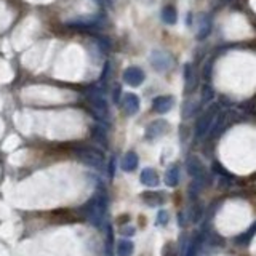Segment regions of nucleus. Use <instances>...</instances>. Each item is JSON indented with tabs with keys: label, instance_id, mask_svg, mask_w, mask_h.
Masks as SVG:
<instances>
[{
	"label": "nucleus",
	"instance_id": "3",
	"mask_svg": "<svg viewBox=\"0 0 256 256\" xmlns=\"http://www.w3.org/2000/svg\"><path fill=\"white\" fill-rule=\"evenodd\" d=\"M75 155L80 162H84L85 165L93 167L96 170H101L104 167V155L101 154L98 149L93 148H80L75 149Z\"/></svg>",
	"mask_w": 256,
	"mask_h": 256
},
{
	"label": "nucleus",
	"instance_id": "16",
	"mask_svg": "<svg viewBox=\"0 0 256 256\" xmlns=\"http://www.w3.org/2000/svg\"><path fill=\"white\" fill-rule=\"evenodd\" d=\"M211 19L208 18L206 15L204 16H200V24H199V31H197V40H204L206 39V37L210 35V32H211Z\"/></svg>",
	"mask_w": 256,
	"mask_h": 256
},
{
	"label": "nucleus",
	"instance_id": "1",
	"mask_svg": "<svg viewBox=\"0 0 256 256\" xmlns=\"http://www.w3.org/2000/svg\"><path fill=\"white\" fill-rule=\"evenodd\" d=\"M106 208H107V202H106L104 195L96 194V195H93V197H91L88 202L84 205V208H82V213H84V216L93 226L101 227L102 222H104Z\"/></svg>",
	"mask_w": 256,
	"mask_h": 256
},
{
	"label": "nucleus",
	"instance_id": "24",
	"mask_svg": "<svg viewBox=\"0 0 256 256\" xmlns=\"http://www.w3.org/2000/svg\"><path fill=\"white\" fill-rule=\"evenodd\" d=\"M114 173H116V159H111V162H109V176H114Z\"/></svg>",
	"mask_w": 256,
	"mask_h": 256
},
{
	"label": "nucleus",
	"instance_id": "20",
	"mask_svg": "<svg viewBox=\"0 0 256 256\" xmlns=\"http://www.w3.org/2000/svg\"><path fill=\"white\" fill-rule=\"evenodd\" d=\"M200 243H202V236H200V234H195V237L189 242L186 256H197V252H199V248H200Z\"/></svg>",
	"mask_w": 256,
	"mask_h": 256
},
{
	"label": "nucleus",
	"instance_id": "10",
	"mask_svg": "<svg viewBox=\"0 0 256 256\" xmlns=\"http://www.w3.org/2000/svg\"><path fill=\"white\" fill-rule=\"evenodd\" d=\"M139 98L136 96L135 93H125L122 98V107L127 116H135L136 112L139 111Z\"/></svg>",
	"mask_w": 256,
	"mask_h": 256
},
{
	"label": "nucleus",
	"instance_id": "11",
	"mask_svg": "<svg viewBox=\"0 0 256 256\" xmlns=\"http://www.w3.org/2000/svg\"><path fill=\"white\" fill-rule=\"evenodd\" d=\"M101 16L98 15H88V16H79L75 19H69L68 26H74V27H91L100 24Z\"/></svg>",
	"mask_w": 256,
	"mask_h": 256
},
{
	"label": "nucleus",
	"instance_id": "27",
	"mask_svg": "<svg viewBox=\"0 0 256 256\" xmlns=\"http://www.w3.org/2000/svg\"><path fill=\"white\" fill-rule=\"evenodd\" d=\"M96 2H98V3H102V2H104V0H96Z\"/></svg>",
	"mask_w": 256,
	"mask_h": 256
},
{
	"label": "nucleus",
	"instance_id": "17",
	"mask_svg": "<svg viewBox=\"0 0 256 256\" xmlns=\"http://www.w3.org/2000/svg\"><path fill=\"white\" fill-rule=\"evenodd\" d=\"M141 197L144 199V202L148 204L149 206H159L165 202V197H163V194L160 192H154V190H148V192H143L141 194Z\"/></svg>",
	"mask_w": 256,
	"mask_h": 256
},
{
	"label": "nucleus",
	"instance_id": "9",
	"mask_svg": "<svg viewBox=\"0 0 256 256\" xmlns=\"http://www.w3.org/2000/svg\"><path fill=\"white\" fill-rule=\"evenodd\" d=\"M173 106H175V98L170 95H163V96H157L152 101V109L157 114H167L170 112Z\"/></svg>",
	"mask_w": 256,
	"mask_h": 256
},
{
	"label": "nucleus",
	"instance_id": "12",
	"mask_svg": "<svg viewBox=\"0 0 256 256\" xmlns=\"http://www.w3.org/2000/svg\"><path fill=\"white\" fill-rule=\"evenodd\" d=\"M139 179H141V183L148 188H157L160 183L159 175H157V171L154 170V168H144V170L141 171Z\"/></svg>",
	"mask_w": 256,
	"mask_h": 256
},
{
	"label": "nucleus",
	"instance_id": "2",
	"mask_svg": "<svg viewBox=\"0 0 256 256\" xmlns=\"http://www.w3.org/2000/svg\"><path fill=\"white\" fill-rule=\"evenodd\" d=\"M86 100H88L91 109H93V114L101 119V120H104V119L109 117V106H107V101L104 95H102V91L100 88H91L90 91H86Z\"/></svg>",
	"mask_w": 256,
	"mask_h": 256
},
{
	"label": "nucleus",
	"instance_id": "13",
	"mask_svg": "<svg viewBox=\"0 0 256 256\" xmlns=\"http://www.w3.org/2000/svg\"><path fill=\"white\" fill-rule=\"evenodd\" d=\"M195 85H197V82H195V74H194L192 64L190 63L184 64V91H186V93H190V91H194Z\"/></svg>",
	"mask_w": 256,
	"mask_h": 256
},
{
	"label": "nucleus",
	"instance_id": "4",
	"mask_svg": "<svg viewBox=\"0 0 256 256\" xmlns=\"http://www.w3.org/2000/svg\"><path fill=\"white\" fill-rule=\"evenodd\" d=\"M218 109H220L218 104H213L200 116V119L197 120V125H195V136H197V138H202V136H205V133L210 130V125L213 123L215 117L218 116Z\"/></svg>",
	"mask_w": 256,
	"mask_h": 256
},
{
	"label": "nucleus",
	"instance_id": "22",
	"mask_svg": "<svg viewBox=\"0 0 256 256\" xmlns=\"http://www.w3.org/2000/svg\"><path fill=\"white\" fill-rule=\"evenodd\" d=\"M168 221H170V215H168V211L162 210L157 213V224L159 226H167Z\"/></svg>",
	"mask_w": 256,
	"mask_h": 256
},
{
	"label": "nucleus",
	"instance_id": "25",
	"mask_svg": "<svg viewBox=\"0 0 256 256\" xmlns=\"http://www.w3.org/2000/svg\"><path fill=\"white\" fill-rule=\"evenodd\" d=\"M120 232L123 234V236H133V234H135V227H132V226L122 227V229H120Z\"/></svg>",
	"mask_w": 256,
	"mask_h": 256
},
{
	"label": "nucleus",
	"instance_id": "21",
	"mask_svg": "<svg viewBox=\"0 0 256 256\" xmlns=\"http://www.w3.org/2000/svg\"><path fill=\"white\" fill-rule=\"evenodd\" d=\"M93 136H95V139H96V141H100V143H101L102 146H107L106 132H104V130H102V128L95 127V128H93Z\"/></svg>",
	"mask_w": 256,
	"mask_h": 256
},
{
	"label": "nucleus",
	"instance_id": "19",
	"mask_svg": "<svg viewBox=\"0 0 256 256\" xmlns=\"http://www.w3.org/2000/svg\"><path fill=\"white\" fill-rule=\"evenodd\" d=\"M133 242L127 240V239H122L117 243V256H132L133 255Z\"/></svg>",
	"mask_w": 256,
	"mask_h": 256
},
{
	"label": "nucleus",
	"instance_id": "18",
	"mask_svg": "<svg viewBox=\"0 0 256 256\" xmlns=\"http://www.w3.org/2000/svg\"><path fill=\"white\" fill-rule=\"evenodd\" d=\"M163 181H165L167 186L175 188L179 183V167L178 165H171L168 170L165 171V176H163Z\"/></svg>",
	"mask_w": 256,
	"mask_h": 256
},
{
	"label": "nucleus",
	"instance_id": "5",
	"mask_svg": "<svg viewBox=\"0 0 256 256\" xmlns=\"http://www.w3.org/2000/svg\"><path fill=\"white\" fill-rule=\"evenodd\" d=\"M149 61L152 64V68H154L157 72H165V70H168V69L171 68L173 58L168 53H165V51L155 50V51H152Z\"/></svg>",
	"mask_w": 256,
	"mask_h": 256
},
{
	"label": "nucleus",
	"instance_id": "26",
	"mask_svg": "<svg viewBox=\"0 0 256 256\" xmlns=\"http://www.w3.org/2000/svg\"><path fill=\"white\" fill-rule=\"evenodd\" d=\"M119 96H120V86H116V90H114V101H119Z\"/></svg>",
	"mask_w": 256,
	"mask_h": 256
},
{
	"label": "nucleus",
	"instance_id": "15",
	"mask_svg": "<svg viewBox=\"0 0 256 256\" xmlns=\"http://www.w3.org/2000/svg\"><path fill=\"white\" fill-rule=\"evenodd\" d=\"M160 18H162L163 23L168 24V26L176 24L178 23V12H176V8L173 7V5H167V7H163L162 12H160Z\"/></svg>",
	"mask_w": 256,
	"mask_h": 256
},
{
	"label": "nucleus",
	"instance_id": "8",
	"mask_svg": "<svg viewBox=\"0 0 256 256\" xmlns=\"http://www.w3.org/2000/svg\"><path fill=\"white\" fill-rule=\"evenodd\" d=\"M168 130H170V123L167 120H155L149 123V127L146 128V139L149 141H154L157 138H160V136L165 135Z\"/></svg>",
	"mask_w": 256,
	"mask_h": 256
},
{
	"label": "nucleus",
	"instance_id": "7",
	"mask_svg": "<svg viewBox=\"0 0 256 256\" xmlns=\"http://www.w3.org/2000/svg\"><path fill=\"white\" fill-rule=\"evenodd\" d=\"M186 168H188V173L190 176H192L195 181L200 183V181H205V176H206V173H205V168L204 165L200 163V160L197 159V157H194V155H190L189 159L186 160Z\"/></svg>",
	"mask_w": 256,
	"mask_h": 256
},
{
	"label": "nucleus",
	"instance_id": "6",
	"mask_svg": "<svg viewBox=\"0 0 256 256\" xmlns=\"http://www.w3.org/2000/svg\"><path fill=\"white\" fill-rule=\"evenodd\" d=\"M123 82L130 86H139L141 84L144 82L146 79V74L144 70L138 68V66H130L123 70V75H122Z\"/></svg>",
	"mask_w": 256,
	"mask_h": 256
},
{
	"label": "nucleus",
	"instance_id": "23",
	"mask_svg": "<svg viewBox=\"0 0 256 256\" xmlns=\"http://www.w3.org/2000/svg\"><path fill=\"white\" fill-rule=\"evenodd\" d=\"M211 98H213V90H211L208 85H205L204 86V101H210Z\"/></svg>",
	"mask_w": 256,
	"mask_h": 256
},
{
	"label": "nucleus",
	"instance_id": "14",
	"mask_svg": "<svg viewBox=\"0 0 256 256\" xmlns=\"http://www.w3.org/2000/svg\"><path fill=\"white\" fill-rule=\"evenodd\" d=\"M138 163H139V159H138V155H136V152L130 151L123 155V159L120 162V167H122L123 171H135L136 167H138Z\"/></svg>",
	"mask_w": 256,
	"mask_h": 256
}]
</instances>
